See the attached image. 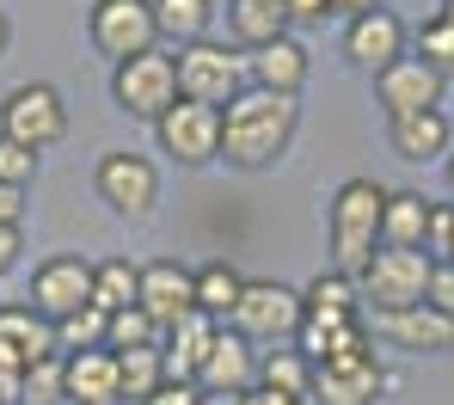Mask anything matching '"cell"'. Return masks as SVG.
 Wrapping results in <instances>:
<instances>
[{
	"instance_id": "obj_12",
	"label": "cell",
	"mask_w": 454,
	"mask_h": 405,
	"mask_svg": "<svg viewBox=\"0 0 454 405\" xmlns=\"http://www.w3.org/2000/svg\"><path fill=\"white\" fill-rule=\"evenodd\" d=\"M31 308L43 314L50 325H62L68 314L92 308V264L74 258V252H56L31 270Z\"/></svg>"
},
{
	"instance_id": "obj_33",
	"label": "cell",
	"mask_w": 454,
	"mask_h": 405,
	"mask_svg": "<svg viewBox=\"0 0 454 405\" xmlns=\"http://www.w3.org/2000/svg\"><path fill=\"white\" fill-rule=\"evenodd\" d=\"M105 325H111V314L80 308V314H68V320L56 325V350H62V356H74V350H105Z\"/></svg>"
},
{
	"instance_id": "obj_28",
	"label": "cell",
	"mask_w": 454,
	"mask_h": 405,
	"mask_svg": "<svg viewBox=\"0 0 454 405\" xmlns=\"http://www.w3.org/2000/svg\"><path fill=\"white\" fill-rule=\"evenodd\" d=\"M239 295H246V276L233 270V264H203L197 270V314H209L215 325H227L233 320V308H239Z\"/></svg>"
},
{
	"instance_id": "obj_22",
	"label": "cell",
	"mask_w": 454,
	"mask_h": 405,
	"mask_svg": "<svg viewBox=\"0 0 454 405\" xmlns=\"http://www.w3.org/2000/svg\"><path fill=\"white\" fill-rule=\"evenodd\" d=\"M227 31L246 56H258L277 37H289V0H227Z\"/></svg>"
},
{
	"instance_id": "obj_2",
	"label": "cell",
	"mask_w": 454,
	"mask_h": 405,
	"mask_svg": "<svg viewBox=\"0 0 454 405\" xmlns=\"http://www.w3.org/2000/svg\"><path fill=\"white\" fill-rule=\"evenodd\" d=\"M387 184L380 178H344L332 209H325V240H332V270L338 276H363V264L380 252V215H387Z\"/></svg>"
},
{
	"instance_id": "obj_46",
	"label": "cell",
	"mask_w": 454,
	"mask_h": 405,
	"mask_svg": "<svg viewBox=\"0 0 454 405\" xmlns=\"http://www.w3.org/2000/svg\"><path fill=\"white\" fill-rule=\"evenodd\" d=\"M0 405H6V400H0Z\"/></svg>"
},
{
	"instance_id": "obj_20",
	"label": "cell",
	"mask_w": 454,
	"mask_h": 405,
	"mask_svg": "<svg viewBox=\"0 0 454 405\" xmlns=\"http://www.w3.org/2000/svg\"><path fill=\"white\" fill-rule=\"evenodd\" d=\"M387 142H393V154H399V160H411V166L449 160L454 117H449V111H411V117H393V123H387Z\"/></svg>"
},
{
	"instance_id": "obj_42",
	"label": "cell",
	"mask_w": 454,
	"mask_h": 405,
	"mask_svg": "<svg viewBox=\"0 0 454 405\" xmlns=\"http://www.w3.org/2000/svg\"><path fill=\"white\" fill-rule=\"evenodd\" d=\"M332 6H338V12H344V19H363V12H380V6H387V0H332Z\"/></svg>"
},
{
	"instance_id": "obj_15",
	"label": "cell",
	"mask_w": 454,
	"mask_h": 405,
	"mask_svg": "<svg viewBox=\"0 0 454 405\" xmlns=\"http://www.w3.org/2000/svg\"><path fill=\"white\" fill-rule=\"evenodd\" d=\"M50 356H62L56 350V325L43 320L31 301L0 308V369L6 375H25L31 362H50Z\"/></svg>"
},
{
	"instance_id": "obj_3",
	"label": "cell",
	"mask_w": 454,
	"mask_h": 405,
	"mask_svg": "<svg viewBox=\"0 0 454 405\" xmlns=\"http://www.w3.org/2000/svg\"><path fill=\"white\" fill-rule=\"evenodd\" d=\"M430 270H436V258H430V252H399V245H380L375 258L363 264V276H356V295L369 301V320H375V314H405V308H424V295H430Z\"/></svg>"
},
{
	"instance_id": "obj_23",
	"label": "cell",
	"mask_w": 454,
	"mask_h": 405,
	"mask_svg": "<svg viewBox=\"0 0 454 405\" xmlns=\"http://www.w3.org/2000/svg\"><path fill=\"white\" fill-rule=\"evenodd\" d=\"M215 331L222 325L209 320V314H184L178 325H166V381H197V369L209 362V344H215Z\"/></svg>"
},
{
	"instance_id": "obj_10",
	"label": "cell",
	"mask_w": 454,
	"mask_h": 405,
	"mask_svg": "<svg viewBox=\"0 0 454 405\" xmlns=\"http://www.w3.org/2000/svg\"><path fill=\"white\" fill-rule=\"evenodd\" d=\"M153 136H160V148H166L178 166L222 160V111H215V105H191V98H178V105L153 123Z\"/></svg>"
},
{
	"instance_id": "obj_36",
	"label": "cell",
	"mask_w": 454,
	"mask_h": 405,
	"mask_svg": "<svg viewBox=\"0 0 454 405\" xmlns=\"http://www.w3.org/2000/svg\"><path fill=\"white\" fill-rule=\"evenodd\" d=\"M424 301H430L436 314H449V320H454V258H442V264L430 270V295H424Z\"/></svg>"
},
{
	"instance_id": "obj_25",
	"label": "cell",
	"mask_w": 454,
	"mask_h": 405,
	"mask_svg": "<svg viewBox=\"0 0 454 405\" xmlns=\"http://www.w3.org/2000/svg\"><path fill=\"white\" fill-rule=\"evenodd\" d=\"M153 25H160V37L172 50H191L215 25V0H153Z\"/></svg>"
},
{
	"instance_id": "obj_19",
	"label": "cell",
	"mask_w": 454,
	"mask_h": 405,
	"mask_svg": "<svg viewBox=\"0 0 454 405\" xmlns=\"http://www.w3.org/2000/svg\"><path fill=\"white\" fill-rule=\"evenodd\" d=\"M62 400H74V405H123L117 350H74V356H62Z\"/></svg>"
},
{
	"instance_id": "obj_14",
	"label": "cell",
	"mask_w": 454,
	"mask_h": 405,
	"mask_svg": "<svg viewBox=\"0 0 454 405\" xmlns=\"http://www.w3.org/2000/svg\"><path fill=\"white\" fill-rule=\"evenodd\" d=\"M405 43H411V31H405V19H399L393 6L363 12V19L344 25V56H350L363 74H380V68H393L399 56H411Z\"/></svg>"
},
{
	"instance_id": "obj_11",
	"label": "cell",
	"mask_w": 454,
	"mask_h": 405,
	"mask_svg": "<svg viewBox=\"0 0 454 405\" xmlns=\"http://www.w3.org/2000/svg\"><path fill=\"white\" fill-rule=\"evenodd\" d=\"M442 98H449V74H436L424 56H399L393 68L375 74V105L387 111V123L411 111H442Z\"/></svg>"
},
{
	"instance_id": "obj_45",
	"label": "cell",
	"mask_w": 454,
	"mask_h": 405,
	"mask_svg": "<svg viewBox=\"0 0 454 405\" xmlns=\"http://www.w3.org/2000/svg\"><path fill=\"white\" fill-rule=\"evenodd\" d=\"M442 166H449V191H454V148H449V160H442Z\"/></svg>"
},
{
	"instance_id": "obj_21",
	"label": "cell",
	"mask_w": 454,
	"mask_h": 405,
	"mask_svg": "<svg viewBox=\"0 0 454 405\" xmlns=\"http://www.w3.org/2000/svg\"><path fill=\"white\" fill-rule=\"evenodd\" d=\"M246 81L264 86V92H283V98H301L307 86V43L289 31V37H277L270 50H258L252 62H246Z\"/></svg>"
},
{
	"instance_id": "obj_29",
	"label": "cell",
	"mask_w": 454,
	"mask_h": 405,
	"mask_svg": "<svg viewBox=\"0 0 454 405\" xmlns=\"http://www.w3.org/2000/svg\"><path fill=\"white\" fill-rule=\"evenodd\" d=\"M258 387L289 393V400H307V393H313V362H307L301 350H270V356H258Z\"/></svg>"
},
{
	"instance_id": "obj_24",
	"label": "cell",
	"mask_w": 454,
	"mask_h": 405,
	"mask_svg": "<svg viewBox=\"0 0 454 405\" xmlns=\"http://www.w3.org/2000/svg\"><path fill=\"white\" fill-rule=\"evenodd\" d=\"M430 215H436V203L424 191H393L387 197V215H380V245L424 252L430 245Z\"/></svg>"
},
{
	"instance_id": "obj_8",
	"label": "cell",
	"mask_w": 454,
	"mask_h": 405,
	"mask_svg": "<svg viewBox=\"0 0 454 405\" xmlns=\"http://www.w3.org/2000/svg\"><path fill=\"white\" fill-rule=\"evenodd\" d=\"M92 50L111 56V62H129V56H148L160 50V25H153V0H92Z\"/></svg>"
},
{
	"instance_id": "obj_6",
	"label": "cell",
	"mask_w": 454,
	"mask_h": 405,
	"mask_svg": "<svg viewBox=\"0 0 454 405\" xmlns=\"http://www.w3.org/2000/svg\"><path fill=\"white\" fill-rule=\"evenodd\" d=\"M307 320L301 308V289H289V283H277V276H246V295H239V308H233V331L246 338V344H264V338H295Z\"/></svg>"
},
{
	"instance_id": "obj_34",
	"label": "cell",
	"mask_w": 454,
	"mask_h": 405,
	"mask_svg": "<svg viewBox=\"0 0 454 405\" xmlns=\"http://www.w3.org/2000/svg\"><path fill=\"white\" fill-rule=\"evenodd\" d=\"M19 405H62V356L25 369V381H19Z\"/></svg>"
},
{
	"instance_id": "obj_16",
	"label": "cell",
	"mask_w": 454,
	"mask_h": 405,
	"mask_svg": "<svg viewBox=\"0 0 454 405\" xmlns=\"http://www.w3.org/2000/svg\"><path fill=\"white\" fill-rule=\"evenodd\" d=\"M369 331H375L380 344H393V350H411V356H449L454 350V320L436 314L430 301L405 308V314H375Z\"/></svg>"
},
{
	"instance_id": "obj_17",
	"label": "cell",
	"mask_w": 454,
	"mask_h": 405,
	"mask_svg": "<svg viewBox=\"0 0 454 405\" xmlns=\"http://www.w3.org/2000/svg\"><path fill=\"white\" fill-rule=\"evenodd\" d=\"M153 325H178L197 314V270H184L178 258H153L142 264V301H136Z\"/></svg>"
},
{
	"instance_id": "obj_30",
	"label": "cell",
	"mask_w": 454,
	"mask_h": 405,
	"mask_svg": "<svg viewBox=\"0 0 454 405\" xmlns=\"http://www.w3.org/2000/svg\"><path fill=\"white\" fill-rule=\"evenodd\" d=\"M117 375H123V400L148 405L160 387H166V350L153 344V350H123L117 356Z\"/></svg>"
},
{
	"instance_id": "obj_26",
	"label": "cell",
	"mask_w": 454,
	"mask_h": 405,
	"mask_svg": "<svg viewBox=\"0 0 454 405\" xmlns=\"http://www.w3.org/2000/svg\"><path fill=\"white\" fill-rule=\"evenodd\" d=\"M301 308H307V320H369V314H363L356 283H350V276H338V270H319V276L307 283V289H301Z\"/></svg>"
},
{
	"instance_id": "obj_31",
	"label": "cell",
	"mask_w": 454,
	"mask_h": 405,
	"mask_svg": "<svg viewBox=\"0 0 454 405\" xmlns=\"http://www.w3.org/2000/svg\"><path fill=\"white\" fill-rule=\"evenodd\" d=\"M153 344H166V325H153L142 308H123V314H111L105 325V350H153Z\"/></svg>"
},
{
	"instance_id": "obj_38",
	"label": "cell",
	"mask_w": 454,
	"mask_h": 405,
	"mask_svg": "<svg viewBox=\"0 0 454 405\" xmlns=\"http://www.w3.org/2000/svg\"><path fill=\"white\" fill-rule=\"evenodd\" d=\"M148 405H203V387H197V381H166Z\"/></svg>"
},
{
	"instance_id": "obj_9",
	"label": "cell",
	"mask_w": 454,
	"mask_h": 405,
	"mask_svg": "<svg viewBox=\"0 0 454 405\" xmlns=\"http://www.w3.org/2000/svg\"><path fill=\"white\" fill-rule=\"evenodd\" d=\"M393 387L380 350H356V356H332V362H313V393L319 405H375Z\"/></svg>"
},
{
	"instance_id": "obj_40",
	"label": "cell",
	"mask_w": 454,
	"mask_h": 405,
	"mask_svg": "<svg viewBox=\"0 0 454 405\" xmlns=\"http://www.w3.org/2000/svg\"><path fill=\"white\" fill-rule=\"evenodd\" d=\"M19 264V228H0V276Z\"/></svg>"
},
{
	"instance_id": "obj_27",
	"label": "cell",
	"mask_w": 454,
	"mask_h": 405,
	"mask_svg": "<svg viewBox=\"0 0 454 405\" xmlns=\"http://www.w3.org/2000/svg\"><path fill=\"white\" fill-rule=\"evenodd\" d=\"M136 301H142V264H129V258L92 264V308H98V314H123V308H136Z\"/></svg>"
},
{
	"instance_id": "obj_39",
	"label": "cell",
	"mask_w": 454,
	"mask_h": 405,
	"mask_svg": "<svg viewBox=\"0 0 454 405\" xmlns=\"http://www.w3.org/2000/svg\"><path fill=\"white\" fill-rule=\"evenodd\" d=\"M19 222H25V191L0 184V228H19Z\"/></svg>"
},
{
	"instance_id": "obj_43",
	"label": "cell",
	"mask_w": 454,
	"mask_h": 405,
	"mask_svg": "<svg viewBox=\"0 0 454 405\" xmlns=\"http://www.w3.org/2000/svg\"><path fill=\"white\" fill-rule=\"evenodd\" d=\"M203 405H239L233 393H203Z\"/></svg>"
},
{
	"instance_id": "obj_37",
	"label": "cell",
	"mask_w": 454,
	"mask_h": 405,
	"mask_svg": "<svg viewBox=\"0 0 454 405\" xmlns=\"http://www.w3.org/2000/svg\"><path fill=\"white\" fill-rule=\"evenodd\" d=\"M325 19H338L332 0H289V25H325Z\"/></svg>"
},
{
	"instance_id": "obj_1",
	"label": "cell",
	"mask_w": 454,
	"mask_h": 405,
	"mask_svg": "<svg viewBox=\"0 0 454 405\" xmlns=\"http://www.w3.org/2000/svg\"><path fill=\"white\" fill-rule=\"evenodd\" d=\"M295 129H301V98L246 86L222 111V160L239 166V172H264V166H277L289 154Z\"/></svg>"
},
{
	"instance_id": "obj_44",
	"label": "cell",
	"mask_w": 454,
	"mask_h": 405,
	"mask_svg": "<svg viewBox=\"0 0 454 405\" xmlns=\"http://www.w3.org/2000/svg\"><path fill=\"white\" fill-rule=\"evenodd\" d=\"M6 43H12V25H6V19H0V56H6Z\"/></svg>"
},
{
	"instance_id": "obj_7",
	"label": "cell",
	"mask_w": 454,
	"mask_h": 405,
	"mask_svg": "<svg viewBox=\"0 0 454 405\" xmlns=\"http://www.w3.org/2000/svg\"><path fill=\"white\" fill-rule=\"evenodd\" d=\"M246 62L227 50V43H191V50H178V98H191V105H215L227 111L239 92H246Z\"/></svg>"
},
{
	"instance_id": "obj_4",
	"label": "cell",
	"mask_w": 454,
	"mask_h": 405,
	"mask_svg": "<svg viewBox=\"0 0 454 405\" xmlns=\"http://www.w3.org/2000/svg\"><path fill=\"white\" fill-rule=\"evenodd\" d=\"M0 136L19 142V148H31V154L56 148V142L68 136V105H62V92L50 81L12 86V92L0 98Z\"/></svg>"
},
{
	"instance_id": "obj_5",
	"label": "cell",
	"mask_w": 454,
	"mask_h": 405,
	"mask_svg": "<svg viewBox=\"0 0 454 405\" xmlns=\"http://www.w3.org/2000/svg\"><path fill=\"white\" fill-rule=\"evenodd\" d=\"M111 98H117V111H129V117H142V123H160V117L178 105V56L148 50V56L117 62Z\"/></svg>"
},
{
	"instance_id": "obj_13",
	"label": "cell",
	"mask_w": 454,
	"mask_h": 405,
	"mask_svg": "<svg viewBox=\"0 0 454 405\" xmlns=\"http://www.w3.org/2000/svg\"><path fill=\"white\" fill-rule=\"evenodd\" d=\"M98 197H105L117 215L142 222L153 203H160V172H153L148 154H129V148H117V154H105V160H98Z\"/></svg>"
},
{
	"instance_id": "obj_32",
	"label": "cell",
	"mask_w": 454,
	"mask_h": 405,
	"mask_svg": "<svg viewBox=\"0 0 454 405\" xmlns=\"http://www.w3.org/2000/svg\"><path fill=\"white\" fill-rule=\"evenodd\" d=\"M418 56H424L436 74L454 68V6H436V12L418 25Z\"/></svg>"
},
{
	"instance_id": "obj_18",
	"label": "cell",
	"mask_w": 454,
	"mask_h": 405,
	"mask_svg": "<svg viewBox=\"0 0 454 405\" xmlns=\"http://www.w3.org/2000/svg\"><path fill=\"white\" fill-rule=\"evenodd\" d=\"M197 387H203V393H233V400L258 387V350H252L233 325H222V331H215L209 362L197 369Z\"/></svg>"
},
{
	"instance_id": "obj_35",
	"label": "cell",
	"mask_w": 454,
	"mask_h": 405,
	"mask_svg": "<svg viewBox=\"0 0 454 405\" xmlns=\"http://www.w3.org/2000/svg\"><path fill=\"white\" fill-rule=\"evenodd\" d=\"M31 178H37V154L0 136V184H12V191H25Z\"/></svg>"
},
{
	"instance_id": "obj_41",
	"label": "cell",
	"mask_w": 454,
	"mask_h": 405,
	"mask_svg": "<svg viewBox=\"0 0 454 405\" xmlns=\"http://www.w3.org/2000/svg\"><path fill=\"white\" fill-rule=\"evenodd\" d=\"M239 405H307V400H289V393H270V387H252V393H239Z\"/></svg>"
}]
</instances>
